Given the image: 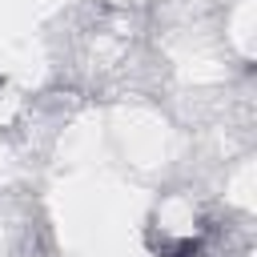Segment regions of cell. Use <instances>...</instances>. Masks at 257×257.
I'll return each instance as SVG.
<instances>
[{"instance_id": "obj_1", "label": "cell", "mask_w": 257, "mask_h": 257, "mask_svg": "<svg viewBox=\"0 0 257 257\" xmlns=\"http://www.w3.org/2000/svg\"><path fill=\"white\" fill-rule=\"evenodd\" d=\"M161 257H201V241H193V237H181V241H161V249H157Z\"/></svg>"}]
</instances>
